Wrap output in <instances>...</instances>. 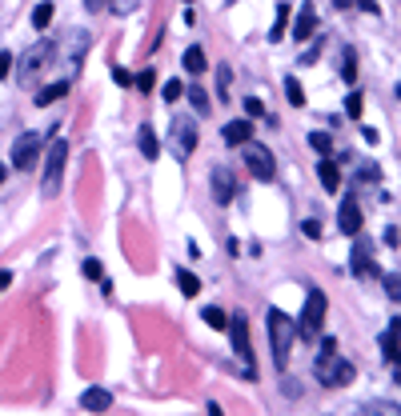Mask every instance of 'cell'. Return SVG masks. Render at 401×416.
<instances>
[{
	"label": "cell",
	"mask_w": 401,
	"mask_h": 416,
	"mask_svg": "<svg viewBox=\"0 0 401 416\" xmlns=\"http://www.w3.org/2000/svg\"><path fill=\"white\" fill-rule=\"evenodd\" d=\"M269 341H273V365L285 368L289 353H293V341H297V324L281 308H269Z\"/></svg>",
	"instance_id": "6da1fadb"
},
{
	"label": "cell",
	"mask_w": 401,
	"mask_h": 416,
	"mask_svg": "<svg viewBox=\"0 0 401 416\" xmlns=\"http://www.w3.org/2000/svg\"><path fill=\"white\" fill-rule=\"evenodd\" d=\"M229 336H233V353L241 356V377L245 380H257V360H253V344H249V320L245 312L229 320Z\"/></svg>",
	"instance_id": "7a4b0ae2"
},
{
	"label": "cell",
	"mask_w": 401,
	"mask_h": 416,
	"mask_svg": "<svg viewBox=\"0 0 401 416\" xmlns=\"http://www.w3.org/2000/svg\"><path fill=\"white\" fill-rule=\"evenodd\" d=\"M325 308H329L325 293H321V288H309V296H305V312H301V324H297L301 341H317V332H321V324H325Z\"/></svg>",
	"instance_id": "3957f363"
},
{
	"label": "cell",
	"mask_w": 401,
	"mask_h": 416,
	"mask_svg": "<svg viewBox=\"0 0 401 416\" xmlns=\"http://www.w3.org/2000/svg\"><path fill=\"white\" fill-rule=\"evenodd\" d=\"M64 160H68V145H64V140H52L49 152H44V176H40V192H44V196H56V192H61Z\"/></svg>",
	"instance_id": "277c9868"
},
{
	"label": "cell",
	"mask_w": 401,
	"mask_h": 416,
	"mask_svg": "<svg viewBox=\"0 0 401 416\" xmlns=\"http://www.w3.org/2000/svg\"><path fill=\"white\" fill-rule=\"evenodd\" d=\"M353 377H357V368H353L349 360H341L337 353L317 356V380H321L325 389H345Z\"/></svg>",
	"instance_id": "5b68a950"
},
{
	"label": "cell",
	"mask_w": 401,
	"mask_h": 416,
	"mask_svg": "<svg viewBox=\"0 0 401 416\" xmlns=\"http://www.w3.org/2000/svg\"><path fill=\"white\" fill-rule=\"evenodd\" d=\"M241 152H245V169H249V176H257V181H273L277 160H273V152H269V148L257 145V140H245V145H241Z\"/></svg>",
	"instance_id": "8992f818"
},
{
	"label": "cell",
	"mask_w": 401,
	"mask_h": 416,
	"mask_svg": "<svg viewBox=\"0 0 401 416\" xmlns=\"http://www.w3.org/2000/svg\"><path fill=\"white\" fill-rule=\"evenodd\" d=\"M40 152H44V136H40V133H25L13 145V169L16 172H28L32 164H37Z\"/></svg>",
	"instance_id": "52a82bcc"
},
{
	"label": "cell",
	"mask_w": 401,
	"mask_h": 416,
	"mask_svg": "<svg viewBox=\"0 0 401 416\" xmlns=\"http://www.w3.org/2000/svg\"><path fill=\"white\" fill-rule=\"evenodd\" d=\"M173 140H176V152H181V157H193V148H197V124L188 121V116H176Z\"/></svg>",
	"instance_id": "ba28073f"
},
{
	"label": "cell",
	"mask_w": 401,
	"mask_h": 416,
	"mask_svg": "<svg viewBox=\"0 0 401 416\" xmlns=\"http://www.w3.org/2000/svg\"><path fill=\"white\" fill-rule=\"evenodd\" d=\"M49 61H52V44L44 40V44H32V49L20 56V64H16V68H20V76H32V73H40Z\"/></svg>",
	"instance_id": "9c48e42d"
},
{
	"label": "cell",
	"mask_w": 401,
	"mask_h": 416,
	"mask_svg": "<svg viewBox=\"0 0 401 416\" xmlns=\"http://www.w3.org/2000/svg\"><path fill=\"white\" fill-rule=\"evenodd\" d=\"M337 228L345 236H357L361 233V204H357V200H345V204H341V212H337Z\"/></svg>",
	"instance_id": "30bf717a"
},
{
	"label": "cell",
	"mask_w": 401,
	"mask_h": 416,
	"mask_svg": "<svg viewBox=\"0 0 401 416\" xmlns=\"http://www.w3.org/2000/svg\"><path fill=\"white\" fill-rule=\"evenodd\" d=\"M353 276H381L373 264V252H369V240H357L353 245Z\"/></svg>",
	"instance_id": "8fae6325"
},
{
	"label": "cell",
	"mask_w": 401,
	"mask_h": 416,
	"mask_svg": "<svg viewBox=\"0 0 401 416\" xmlns=\"http://www.w3.org/2000/svg\"><path fill=\"white\" fill-rule=\"evenodd\" d=\"M313 28H317V13H313V4L305 0V4H301V13H297V20H293V37L309 40V37H313Z\"/></svg>",
	"instance_id": "7c38bea8"
},
{
	"label": "cell",
	"mask_w": 401,
	"mask_h": 416,
	"mask_svg": "<svg viewBox=\"0 0 401 416\" xmlns=\"http://www.w3.org/2000/svg\"><path fill=\"white\" fill-rule=\"evenodd\" d=\"M80 404H85V412H109V408H113V392L109 389H85Z\"/></svg>",
	"instance_id": "4fadbf2b"
},
{
	"label": "cell",
	"mask_w": 401,
	"mask_h": 416,
	"mask_svg": "<svg viewBox=\"0 0 401 416\" xmlns=\"http://www.w3.org/2000/svg\"><path fill=\"white\" fill-rule=\"evenodd\" d=\"M221 136H225V145H245V140H253V124L249 121H229L225 128H221Z\"/></svg>",
	"instance_id": "5bb4252c"
},
{
	"label": "cell",
	"mask_w": 401,
	"mask_h": 416,
	"mask_svg": "<svg viewBox=\"0 0 401 416\" xmlns=\"http://www.w3.org/2000/svg\"><path fill=\"white\" fill-rule=\"evenodd\" d=\"M213 196L221 200V204H229V200L237 196V188H233V176H229L225 169H213Z\"/></svg>",
	"instance_id": "9a60e30c"
},
{
	"label": "cell",
	"mask_w": 401,
	"mask_h": 416,
	"mask_svg": "<svg viewBox=\"0 0 401 416\" xmlns=\"http://www.w3.org/2000/svg\"><path fill=\"white\" fill-rule=\"evenodd\" d=\"M137 145H140V157H145V160H157V157H161V145H157V133H152L149 124H140V133H137Z\"/></svg>",
	"instance_id": "2e32d148"
},
{
	"label": "cell",
	"mask_w": 401,
	"mask_h": 416,
	"mask_svg": "<svg viewBox=\"0 0 401 416\" xmlns=\"http://www.w3.org/2000/svg\"><path fill=\"white\" fill-rule=\"evenodd\" d=\"M317 176H321V188H325V192H337L341 188V172H337V164H333L329 157L317 164Z\"/></svg>",
	"instance_id": "e0dca14e"
},
{
	"label": "cell",
	"mask_w": 401,
	"mask_h": 416,
	"mask_svg": "<svg viewBox=\"0 0 401 416\" xmlns=\"http://www.w3.org/2000/svg\"><path fill=\"white\" fill-rule=\"evenodd\" d=\"M64 92H68V80H56V85H49V88H40L37 92V104L44 109V104H52V100H61Z\"/></svg>",
	"instance_id": "ac0fdd59"
},
{
	"label": "cell",
	"mask_w": 401,
	"mask_h": 416,
	"mask_svg": "<svg viewBox=\"0 0 401 416\" xmlns=\"http://www.w3.org/2000/svg\"><path fill=\"white\" fill-rule=\"evenodd\" d=\"M381 353H385L389 365H401V341L393 336V332H385V336H381Z\"/></svg>",
	"instance_id": "d6986e66"
},
{
	"label": "cell",
	"mask_w": 401,
	"mask_h": 416,
	"mask_svg": "<svg viewBox=\"0 0 401 416\" xmlns=\"http://www.w3.org/2000/svg\"><path fill=\"white\" fill-rule=\"evenodd\" d=\"M361 416H401L397 404H389V400H373V404H365Z\"/></svg>",
	"instance_id": "ffe728a7"
},
{
	"label": "cell",
	"mask_w": 401,
	"mask_h": 416,
	"mask_svg": "<svg viewBox=\"0 0 401 416\" xmlns=\"http://www.w3.org/2000/svg\"><path fill=\"white\" fill-rule=\"evenodd\" d=\"M176 288H181L185 296H197V293H200V281L193 276V272H185V269H181V272H176Z\"/></svg>",
	"instance_id": "44dd1931"
},
{
	"label": "cell",
	"mask_w": 401,
	"mask_h": 416,
	"mask_svg": "<svg viewBox=\"0 0 401 416\" xmlns=\"http://www.w3.org/2000/svg\"><path fill=\"white\" fill-rule=\"evenodd\" d=\"M185 73H193V76L205 73V52H200V49H188L185 52Z\"/></svg>",
	"instance_id": "7402d4cb"
},
{
	"label": "cell",
	"mask_w": 401,
	"mask_h": 416,
	"mask_svg": "<svg viewBox=\"0 0 401 416\" xmlns=\"http://www.w3.org/2000/svg\"><path fill=\"white\" fill-rule=\"evenodd\" d=\"M285 20H289V4H277V25L269 28V40H273V44L285 37Z\"/></svg>",
	"instance_id": "603a6c76"
},
{
	"label": "cell",
	"mask_w": 401,
	"mask_h": 416,
	"mask_svg": "<svg viewBox=\"0 0 401 416\" xmlns=\"http://www.w3.org/2000/svg\"><path fill=\"white\" fill-rule=\"evenodd\" d=\"M188 104H193L197 112H209V92H205L200 85H193L188 88Z\"/></svg>",
	"instance_id": "cb8c5ba5"
},
{
	"label": "cell",
	"mask_w": 401,
	"mask_h": 416,
	"mask_svg": "<svg viewBox=\"0 0 401 416\" xmlns=\"http://www.w3.org/2000/svg\"><path fill=\"white\" fill-rule=\"evenodd\" d=\"M49 20H52V4H49V0H40L37 8H32V25H37V28H49Z\"/></svg>",
	"instance_id": "d4e9b609"
},
{
	"label": "cell",
	"mask_w": 401,
	"mask_h": 416,
	"mask_svg": "<svg viewBox=\"0 0 401 416\" xmlns=\"http://www.w3.org/2000/svg\"><path fill=\"white\" fill-rule=\"evenodd\" d=\"M309 145H313L321 157H329V152H333V136L329 133H309Z\"/></svg>",
	"instance_id": "484cf974"
},
{
	"label": "cell",
	"mask_w": 401,
	"mask_h": 416,
	"mask_svg": "<svg viewBox=\"0 0 401 416\" xmlns=\"http://www.w3.org/2000/svg\"><path fill=\"white\" fill-rule=\"evenodd\" d=\"M140 8V0H109V13L113 16H128V13H137Z\"/></svg>",
	"instance_id": "4316f807"
},
{
	"label": "cell",
	"mask_w": 401,
	"mask_h": 416,
	"mask_svg": "<svg viewBox=\"0 0 401 416\" xmlns=\"http://www.w3.org/2000/svg\"><path fill=\"white\" fill-rule=\"evenodd\" d=\"M341 76L357 80V56H353V49H345V56H341Z\"/></svg>",
	"instance_id": "83f0119b"
},
{
	"label": "cell",
	"mask_w": 401,
	"mask_h": 416,
	"mask_svg": "<svg viewBox=\"0 0 401 416\" xmlns=\"http://www.w3.org/2000/svg\"><path fill=\"white\" fill-rule=\"evenodd\" d=\"M205 324H209V329H229V317L221 308H205Z\"/></svg>",
	"instance_id": "f1b7e54d"
},
{
	"label": "cell",
	"mask_w": 401,
	"mask_h": 416,
	"mask_svg": "<svg viewBox=\"0 0 401 416\" xmlns=\"http://www.w3.org/2000/svg\"><path fill=\"white\" fill-rule=\"evenodd\" d=\"M229 80H233V73H229V64H221V68H217V97L221 100L229 97Z\"/></svg>",
	"instance_id": "f546056e"
},
{
	"label": "cell",
	"mask_w": 401,
	"mask_h": 416,
	"mask_svg": "<svg viewBox=\"0 0 401 416\" xmlns=\"http://www.w3.org/2000/svg\"><path fill=\"white\" fill-rule=\"evenodd\" d=\"M285 97H289V104H293V109H301V104H305V92H301L297 80H285Z\"/></svg>",
	"instance_id": "4dcf8cb0"
},
{
	"label": "cell",
	"mask_w": 401,
	"mask_h": 416,
	"mask_svg": "<svg viewBox=\"0 0 401 416\" xmlns=\"http://www.w3.org/2000/svg\"><path fill=\"white\" fill-rule=\"evenodd\" d=\"M133 85H137L140 92H152V85H157V73H152V68H145V73H140L137 80H133Z\"/></svg>",
	"instance_id": "1f68e13d"
},
{
	"label": "cell",
	"mask_w": 401,
	"mask_h": 416,
	"mask_svg": "<svg viewBox=\"0 0 401 416\" xmlns=\"http://www.w3.org/2000/svg\"><path fill=\"white\" fill-rule=\"evenodd\" d=\"M85 276H88V281H97V284L104 281V269H100V260H92V257L85 260Z\"/></svg>",
	"instance_id": "d6a6232c"
},
{
	"label": "cell",
	"mask_w": 401,
	"mask_h": 416,
	"mask_svg": "<svg viewBox=\"0 0 401 416\" xmlns=\"http://www.w3.org/2000/svg\"><path fill=\"white\" fill-rule=\"evenodd\" d=\"M181 97H185V85H181V80H169V85H164V100L173 104V100H181Z\"/></svg>",
	"instance_id": "836d02e7"
},
{
	"label": "cell",
	"mask_w": 401,
	"mask_h": 416,
	"mask_svg": "<svg viewBox=\"0 0 401 416\" xmlns=\"http://www.w3.org/2000/svg\"><path fill=\"white\" fill-rule=\"evenodd\" d=\"M245 112H249V121H261V116H265V104L257 97H249V100H245Z\"/></svg>",
	"instance_id": "e575fe53"
},
{
	"label": "cell",
	"mask_w": 401,
	"mask_h": 416,
	"mask_svg": "<svg viewBox=\"0 0 401 416\" xmlns=\"http://www.w3.org/2000/svg\"><path fill=\"white\" fill-rule=\"evenodd\" d=\"M361 92H349V100H345V112H349V116H361Z\"/></svg>",
	"instance_id": "d590c367"
},
{
	"label": "cell",
	"mask_w": 401,
	"mask_h": 416,
	"mask_svg": "<svg viewBox=\"0 0 401 416\" xmlns=\"http://www.w3.org/2000/svg\"><path fill=\"white\" fill-rule=\"evenodd\" d=\"M385 293L393 296V300H401V281L397 276H385Z\"/></svg>",
	"instance_id": "8d00e7d4"
},
{
	"label": "cell",
	"mask_w": 401,
	"mask_h": 416,
	"mask_svg": "<svg viewBox=\"0 0 401 416\" xmlns=\"http://www.w3.org/2000/svg\"><path fill=\"white\" fill-rule=\"evenodd\" d=\"M8 73H13V56H8V52H0V80H4Z\"/></svg>",
	"instance_id": "74e56055"
},
{
	"label": "cell",
	"mask_w": 401,
	"mask_h": 416,
	"mask_svg": "<svg viewBox=\"0 0 401 416\" xmlns=\"http://www.w3.org/2000/svg\"><path fill=\"white\" fill-rule=\"evenodd\" d=\"M301 228H305V236H313V240H317V236H321V224H317V221H305V224H301Z\"/></svg>",
	"instance_id": "f35d334b"
},
{
	"label": "cell",
	"mask_w": 401,
	"mask_h": 416,
	"mask_svg": "<svg viewBox=\"0 0 401 416\" xmlns=\"http://www.w3.org/2000/svg\"><path fill=\"white\" fill-rule=\"evenodd\" d=\"M113 76H116V85H133V76H128L125 68H113Z\"/></svg>",
	"instance_id": "ab89813d"
},
{
	"label": "cell",
	"mask_w": 401,
	"mask_h": 416,
	"mask_svg": "<svg viewBox=\"0 0 401 416\" xmlns=\"http://www.w3.org/2000/svg\"><path fill=\"white\" fill-rule=\"evenodd\" d=\"M8 284H13V272H8V269H0V293H4Z\"/></svg>",
	"instance_id": "60d3db41"
},
{
	"label": "cell",
	"mask_w": 401,
	"mask_h": 416,
	"mask_svg": "<svg viewBox=\"0 0 401 416\" xmlns=\"http://www.w3.org/2000/svg\"><path fill=\"white\" fill-rule=\"evenodd\" d=\"M389 332H393V336L401 341V317H393V320H389Z\"/></svg>",
	"instance_id": "b9f144b4"
},
{
	"label": "cell",
	"mask_w": 401,
	"mask_h": 416,
	"mask_svg": "<svg viewBox=\"0 0 401 416\" xmlns=\"http://www.w3.org/2000/svg\"><path fill=\"white\" fill-rule=\"evenodd\" d=\"M88 4V13H97V8H104V4H109V0H85Z\"/></svg>",
	"instance_id": "7bdbcfd3"
},
{
	"label": "cell",
	"mask_w": 401,
	"mask_h": 416,
	"mask_svg": "<svg viewBox=\"0 0 401 416\" xmlns=\"http://www.w3.org/2000/svg\"><path fill=\"white\" fill-rule=\"evenodd\" d=\"M357 4H361L365 13H377V0H357Z\"/></svg>",
	"instance_id": "ee69618b"
},
{
	"label": "cell",
	"mask_w": 401,
	"mask_h": 416,
	"mask_svg": "<svg viewBox=\"0 0 401 416\" xmlns=\"http://www.w3.org/2000/svg\"><path fill=\"white\" fill-rule=\"evenodd\" d=\"M209 416H225V412H221V404H213V400H209Z\"/></svg>",
	"instance_id": "f6af8a7d"
},
{
	"label": "cell",
	"mask_w": 401,
	"mask_h": 416,
	"mask_svg": "<svg viewBox=\"0 0 401 416\" xmlns=\"http://www.w3.org/2000/svg\"><path fill=\"white\" fill-rule=\"evenodd\" d=\"M333 4H337V8H345V4H349V0H333Z\"/></svg>",
	"instance_id": "bcb514c9"
},
{
	"label": "cell",
	"mask_w": 401,
	"mask_h": 416,
	"mask_svg": "<svg viewBox=\"0 0 401 416\" xmlns=\"http://www.w3.org/2000/svg\"><path fill=\"white\" fill-rule=\"evenodd\" d=\"M0 181H4V164H0Z\"/></svg>",
	"instance_id": "7dc6e473"
},
{
	"label": "cell",
	"mask_w": 401,
	"mask_h": 416,
	"mask_svg": "<svg viewBox=\"0 0 401 416\" xmlns=\"http://www.w3.org/2000/svg\"><path fill=\"white\" fill-rule=\"evenodd\" d=\"M397 97H401V85H397Z\"/></svg>",
	"instance_id": "c3c4849f"
}]
</instances>
